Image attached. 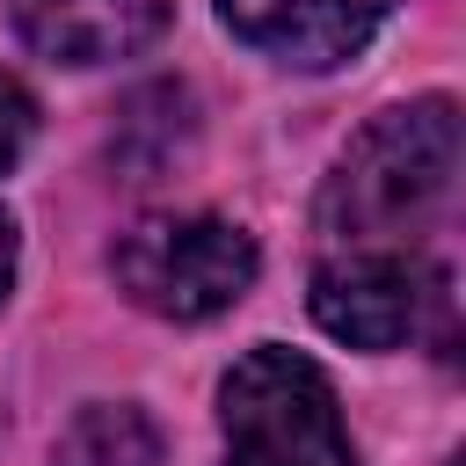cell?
Segmentation results:
<instances>
[{
  "label": "cell",
  "mask_w": 466,
  "mask_h": 466,
  "mask_svg": "<svg viewBox=\"0 0 466 466\" xmlns=\"http://www.w3.org/2000/svg\"><path fill=\"white\" fill-rule=\"evenodd\" d=\"M15 7V29L58 58V66H109V58H131L146 51L175 0H7Z\"/></svg>",
  "instance_id": "cell-6"
},
{
  "label": "cell",
  "mask_w": 466,
  "mask_h": 466,
  "mask_svg": "<svg viewBox=\"0 0 466 466\" xmlns=\"http://www.w3.org/2000/svg\"><path fill=\"white\" fill-rule=\"evenodd\" d=\"M218 430L226 466H357L328 371L277 342L248 350L218 379Z\"/></svg>",
  "instance_id": "cell-2"
},
{
  "label": "cell",
  "mask_w": 466,
  "mask_h": 466,
  "mask_svg": "<svg viewBox=\"0 0 466 466\" xmlns=\"http://www.w3.org/2000/svg\"><path fill=\"white\" fill-rule=\"evenodd\" d=\"M7 284H15V218L0 211V299H7Z\"/></svg>",
  "instance_id": "cell-9"
},
{
  "label": "cell",
  "mask_w": 466,
  "mask_h": 466,
  "mask_svg": "<svg viewBox=\"0 0 466 466\" xmlns=\"http://www.w3.org/2000/svg\"><path fill=\"white\" fill-rule=\"evenodd\" d=\"M459 189V102L422 95L379 109L328 167L313 197L320 248H422Z\"/></svg>",
  "instance_id": "cell-1"
},
{
  "label": "cell",
  "mask_w": 466,
  "mask_h": 466,
  "mask_svg": "<svg viewBox=\"0 0 466 466\" xmlns=\"http://www.w3.org/2000/svg\"><path fill=\"white\" fill-rule=\"evenodd\" d=\"M393 15H400V0H218V22L248 51L277 58L291 73L350 66Z\"/></svg>",
  "instance_id": "cell-5"
},
{
  "label": "cell",
  "mask_w": 466,
  "mask_h": 466,
  "mask_svg": "<svg viewBox=\"0 0 466 466\" xmlns=\"http://www.w3.org/2000/svg\"><path fill=\"white\" fill-rule=\"evenodd\" d=\"M306 306L350 350H400L444 313V269L422 248H320Z\"/></svg>",
  "instance_id": "cell-4"
},
{
  "label": "cell",
  "mask_w": 466,
  "mask_h": 466,
  "mask_svg": "<svg viewBox=\"0 0 466 466\" xmlns=\"http://www.w3.org/2000/svg\"><path fill=\"white\" fill-rule=\"evenodd\" d=\"M109 269H116V291L160 320H218L226 306L248 299L262 255L248 226L218 211H167V218L124 226L109 248Z\"/></svg>",
  "instance_id": "cell-3"
},
{
  "label": "cell",
  "mask_w": 466,
  "mask_h": 466,
  "mask_svg": "<svg viewBox=\"0 0 466 466\" xmlns=\"http://www.w3.org/2000/svg\"><path fill=\"white\" fill-rule=\"evenodd\" d=\"M51 466H160V430L138 400H87L58 430Z\"/></svg>",
  "instance_id": "cell-7"
},
{
  "label": "cell",
  "mask_w": 466,
  "mask_h": 466,
  "mask_svg": "<svg viewBox=\"0 0 466 466\" xmlns=\"http://www.w3.org/2000/svg\"><path fill=\"white\" fill-rule=\"evenodd\" d=\"M29 131H36V102L15 73H0V175L29 153Z\"/></svg>",
  "instance_id": "cell-8"
}]
</instances>
